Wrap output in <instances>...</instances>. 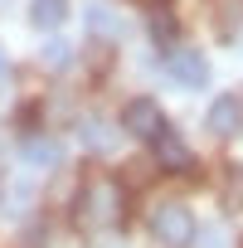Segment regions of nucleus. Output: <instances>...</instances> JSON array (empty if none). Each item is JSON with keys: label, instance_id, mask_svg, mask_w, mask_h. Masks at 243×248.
I'll list each match as a JSON object with an SVG mask.
<instances>
[{"label": "nucleus", "instance_id": "1", "mask_svg": "<svg viewBox=\"0 0 243 248\" xmlns=\"http://www.w3.org/2000/svg\"><path fill=\"white\" fill-rule=\"evenodd\" d=\"M78 224L83 229H112L122 224V185L117 180H88L78 195Z\"/></svg>", "mask_w": 243, "mask_h": 248}, {"label": "nucleus", "instance_id": "2", "mask_svg": "<svg viewBox=\"0 0 243 248\" xmlns=\"http://www.w3.org/2000/svg\"><path fill=\"white\" fill-rule=\"evenodd\" d=\"M151 238H156L161 248H185V243L195 238V214H190L180 200L156 204V214H151Z\"/></svg>", "mask_w": 243, "mask_h": 248}, {"label": "nucleus", "instance_id": "3", "mask_svg": "<svg viewBox=\"0 0 243 248\" xmlns=\"http://www.w3.org/2000/svg\"><path fill=\"white\" fill-rule=\"evenodd\" d=\"M122 127H127L137 141H156V137H166V132H170V127H166L161 102H151V97H132V102H127V112H122Z\"/></svg>", "mask_w": 243, "mask_h": 248}, {"label": "nucleus", "instance_id": "4", "mask_svg": "<svg viewBox=\"0 0 243 248\" xmlns=\"http://www.w3.org/2000/svg\"><path fill=\"white\" fill-rule=\"evenodd\" d=\"M204 127H209L214 137H238V132H243V102H238L233 93L214 97L209 112H204Z\"/></svg>", "mask_w": 243, "mask_h": 248}, {"label": "nucleus", "instance_id": "5", "mask_svg": "<svg viewBox=\"0 0 243 248\" xmlns=\"http://www.w3.org/2000/svg\"><path fill=\"white\" fill-rule=\"evenodd\" d=\"M170 78H175L180 88H204V83H209L204 54H195V49H170Z\"/></svg>", "mask_w": 243, "mask_h": 248}, {"label": "nucleus", "instance_id": "6", "mask_svg": "<svg viewBox=\"0 0 243 248\" xmlns=\"http://www.w3.org/2000/svg\"><path fill=\"white\" fill-rule=\"evenodd\" d=\"M156 146V161H161V170H190L195 166V156H190V146L175 137V132H166V137H156L151 141Z\"/></svg>", "mask_w": 243, "mask_h": 248}, {"label": "nucleus", "instance_id": "7", "mask_svg": "<svg viewBox=\"0 0 243 248\" xmlns=\"http://www.w3.org/2000/svg\"><path fill=\"white\" fill-rule=\"evenodd\" d=\"M68 15V0H30V20L34 30H59Z\"/></svg>", "mask_w": 243, "mask_h": 248}, {"label": "nucleus", "instance_id": "8", "mask_svg": "<svg viewBox=\"0 0 243 248\" xmlns=\"http://www.w3.org/2000/svg\"><path fill=\"white\" fill-rule=\"evenodd\" d=\"M88 25H92V34H102V39H117V30H122V20L102 5V0H97V5H88Z\"/></svg>", "mask_w": 243, "mask_h": 248}, {"label": "nucleus", "instance_id": "9", "mask_svg": "<svg viewBox=\"0 0 243 248\" xmlns=\"http://www.w3.org/2000/svg\"><path fill=\"white\" fill-rule=\"evenodd\" d=\"M20 151H25V161H34V166H54V161H59V141H49V137H30Z\"/></svg>", "mask_w": 243, "mask_h": 248}, {"label": "nucleus", "instance_id": "10", "mask_svg": "<svg viewBox=\"0 0 243 248\" xmlns=\"http://www.w3.org/2000/svg\"><path fill=\"white\" fill-rule=\"evenodd\" d=\"M151 39H156V44H170V39H175V20H170L161 5L151 10Z\"/></svg>", "mask_w": 243, "mask_h": 248}, {"label": "nucleus", "instance_id": "11", "mask_svg": "<svg viewBox=\"0 0 243 248\" xmlns=\"http://www.w3.org/2000/svg\"><path fill=\"white\" fill-rule=\"evenodd\" d=\"M83 141H88V151H112V132L102 127V122H88V127H83Z\"/></svg>", "mask_w": 243, "mask_h": 248}, {"label": "nucleus", "instance_id": "12", "mask_svg": "<svg viewBox=\"0 0 243 248\" xmlns=\"http://www.w3.org/2000/svg\"><path fill=\"white\" fill-rule=\"evenodd\" d=\"M44 59H49V63H63V59H68V49H63V44H49V49H44Z\"/></svg>", "mask_w": 243, "mask_h": 248}, {"label": "nucleus", "instance_id": "13", "mask_svg": "<svg viewBox=\"0 0 243 248\" xmlns=\"http://www.w3.org/2000/svg\"><path fill=\"white\" fill-rule=\"evenodd\" d=\"M0 73H5V54H0Z\"/></svg>", "mask_w": 243, "mask_h": 248}]
</instances>
